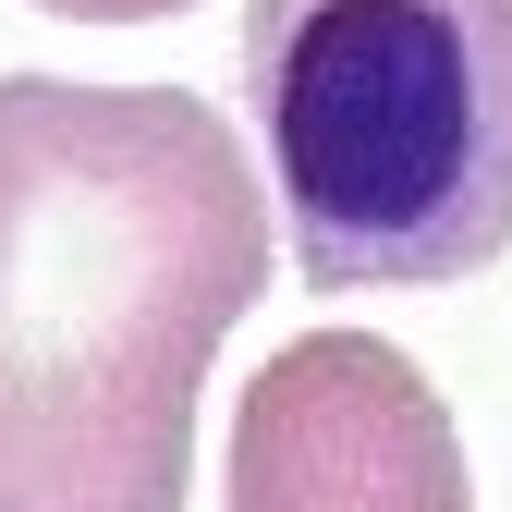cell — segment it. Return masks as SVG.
<instances>
[{"mask_svg": "<svg viewBox=\"0 0 512 512\" xmlns=\"http://www.w3.org/2000/svg\"><path fill=\"white\" fill-rule=\"evenodd\" d=\"M269 183L183 86L0 74V512H183Z\"/></svg>", "mask_w": 512, "mask_h": 512, "instance_id": "1", "label": "cell"}, {"mask_svg": "<svg viewBox=\"0 0 512 512\" xmlns=\"http://www.w3.org/2000/svg\"><path fill=\"white\" fill-rule=\"evenodd\" d=\"M244 110L305 293H427L512 244V0H244Z\"/></svg>", "mask_w": 512, "mask_h": 512, "instance_id": "2", "label": "cell"}, {"mask_svg": "<svg viewBox=\"0 0 512 512\" xmlns=\"http://www.w3.org/2000/svg\"><path fill=\"white\" fill-rule=\"evenodd\" d=\"M232 512H476L464 427L427 366L378 330H293L232 391L220 439Z\"/></svg>", "mask_w": 512, "mask_h": 512, "instance_id": "3", "label": "cell"}, {"mask_svg": "<svg viewBox=\"0 0 512 512\" xmlns=\"http://www.w3.org/2000/svg\"><path fill=\"white\" fill-rule=\"evenodd\" d=\"M25 13H61V25H159V13H196V0H25Z\"/></svg>", "mask_w": 512, "mask_h": 512, "instance_id": "4", "label": "cell"}]
</instances>
